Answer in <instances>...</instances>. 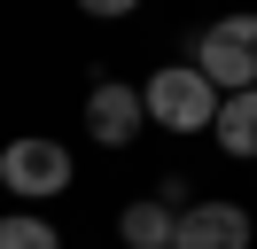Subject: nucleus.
<instances>
[{
	"label": "nucleus",
	"mask_w": 257,
	"mask_h": 249,
	"mask_svg": "<svg viewBox=\"0 0 257 249\" xmlns=\"http://www.w3.org/2000/svg\"><path fill=\"white\" fill-rule=\"evenodd\" d=\"M148 109H141V86H125V78H101V86H86V133L101 140V148H125V140H141Z\"/></svg>",
	"instance_id": "4"
},
{
	"label": "nucleus",
	"mask_w": 257,
	"mask_h": 249,
	"mask_svg": "<svg viewBox=\"0 0 257 249\" xmlns=\"http://www.w3.org/2000/svg\"><path fill=\"white\" fill-rule=\"evenodd\" d=\"M172 233H179V210L156 202V195H141V202L117 210V241L125 249H172Z\"/></svg>",
	"instance_id": "7"
},
{
	"label": "nucleus",
	"mask_w": 257,
	"mask_h": 249,
	"mask_svg": "<svg viewBox=\"0 0 257 249\" xmlns=\"http://www.w3.org/2000/svg\"><path fill=\"white\" fill-rule=\"evenodd\" d=\"M70 187V148L47 133H16L8 148H0V195L16 202H55Z\"/></svg>",
	"instance_id": "2"
},
{
	"label": "nucleus",
	"mask_w": 257,
	"mask_h": 249,
	"mask_svg": "<svg viewBox=\"0 0 257 249\" xmlns=\"http://www.w3.org/2000/svg\"><path fill=\"white\" fill-rule=\"evenodd\" d=\"M78 8H86V16H101V24H109V16H133V8H141V0H78Z\"/></svg>",
	"instance_id": "9"
},
{
	"label": "nucleus",
	"mask_w": 257,
	"mask_h": 249,
	"mask_svg": "<svg viewBox=\"0 0 257 249\" xmlns=\"http://www.w3.org/2000/svg\"><path fill=\"white\" fill-rule=\"evenodd\" d=\"M210 140H218V148L234 156V164H257V86H249V93H218Z\"/></svg>",
	"instance_id": "6"
},
{
	"label": "nucleus",
	"mask_w": 257,
	"mask_h": 249,
	"mask_svg": "<svg viewBox=\"0 0 257 249\" xmlns=\"http://www.w3.org/2000/svg\"><path fill=\"white\" fill-rule=\"evenodd\" d=\"M141 109H148V125H164V133H210L218 86H210L195 62H164V70L141 86Z\"/></svg>",
	"instance_id": "1"
},
{
	"label": "nucleus",
	"mask_w": 257,
	"mask_h": 249,
	"mask_svg": "<svg viewBox=\"0 0 257 249\" xmlns=\"http://www.w3.org/2000/svg\"><path fill=\"white\" fill-rule=\"evenodd\" d=\"M249 233H257V226H249L241 202H187L172 249H249Z\"/></svg>",
	"instance_id": "5"
},
{
	"label": "nucleus",
	"mask_w": 257,
	"mask_h": 249,
	"mask_svg": "<svg viewBox=\"0 0 257 249\" xmlns=\"http://www.w3.org/2000/svg\"><path fill=\"white\" fill-rule=\"evenodd\" d=\"M0 249H63V233H55L39 210H8L0 218Z\"/></svg>",
	"instance_id": "8"
},
{
	"label": "nucleus",
	"mask_w": 257,
	"mask_h": 249,
	"mask_svg": "<svg viewBox=\"0 0 257 249\" xmlns=\"http://www.w3.org/2000/svg\"><path fill=\"white\" fill-rule=\"evenodd\" d=\"M195 70L218 93H249L257 86V16H218L195 31Z\"/></svg>",
	"instance_id": "3"
}]
</instances>
